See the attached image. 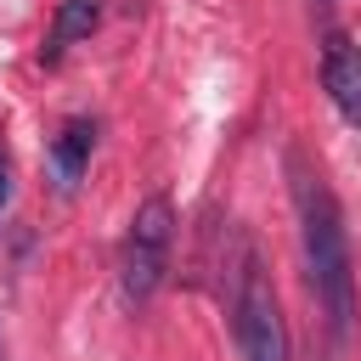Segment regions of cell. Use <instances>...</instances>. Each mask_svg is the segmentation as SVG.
Wrapping results in <instances>:
<instances>
[{
	"instance_id": "cell-2",
	"label": "cell",
	"mask_w": 361,
	"mask_h": 361,
	"mask_svg": "<svg viewBox=\"0 0 361 361\" xmlns=\"http://www.w3.org/2000/svg\"><path fill=\"white\" fill-rule=\"evenodd\" d=\"M169 254H175V203L164 192H152L124 231V259H118V288L130 305H147L164 276H169Z\"/></svg>"
},
{
	"instance_id": "cell-6",
	"label": "cell",
	"mask_w": 361,
	"mask_h": 361,
	"mask_svg": "<svg viewBox=\"0 0 361 361\" xmlns=\"http://www.w3.org/2000/svg\"><path fill=\"white\" fill-rule=\"evenodd\" d=\"M96 23H102V6H96V0H62L56 17H51V34H45V51H39V56L56 62V56H62L73 39H85Z\"/></svg>"
},
{
	"instance_id": "cell-4",
	"label": "cell",
	"mask_w": 361,
	"mask_h": 361,
	"mask_svg": "<svg viewBox=\"0 0 361 361\" xmlns=\"http://www.w3.org/2000/svg\"><path fill=\"white\" fill-rule=\"evenodd\" d=\"M322 85L344 118H361V45L350 34H327L322 45Z\"/></svg>"
},
{
	"instance_id": "cell-3",
	"label": "cell",
	"mask_w": 361,
	"mask_h": 361,
	"mask_svg": "<svg viewBox=\"0 0 361 361\" xmlns=\"http://www.w3.org/2000/svg\"><path fill=\"white\" fill-rule=\"evenodd\" d=\"M231 316H237V344L243 361H288V327H282V305L276 288L259 265V254L243 243L237 259V288H231Z\"/></svg>"
},
{
	"instance_id": "cell-7",
	"label": "cell",
	"mask_w": 361,
	"mask_h": 361,
	"mask_svg": "<svg viewBox=\"0 0 361 361\" xmlns=\"http://www.w3.org/2000/svg\"><path fill=\"white\" fill-rule=\"evenodd\" d=\"M11 203V152H6V135H0V214Z\"/></svg>"
},
{
	"instance_id": "cell-5",
	"label": "cell",
	"mask_w": 361,
	"mask_h": 361,
	"mask_svg": "<svg viewBox=\"0 0 361 361\" xmlns=\"http://www.w3.org/2000/svg\"><path fill=\"white\" fill-rule=\"evenodd\" d=\"M90 147H96V124L90 118H68L51 141V175H56V192H73L85 164H90Z\"/></svg>"
},
{
	"instance_id": "cell-1",
	"label": "cell",
	"mask_w": 361,
	"mask_h": 361,
	"mask_svg": "<svg viewBox=\"0 0 361 361\" xmlns=\"http://www.w3.org/2000/svg\"><path fill=\"white\" fill-rule=\"evenodd\" d=\"M288 175H293V209H299V243H305V271H310V293L327 316L333 344L344 350L355 333V265H350V231L338 214L333 186L299 158L288 152Z\"/></svg>"
}]
</instances>
